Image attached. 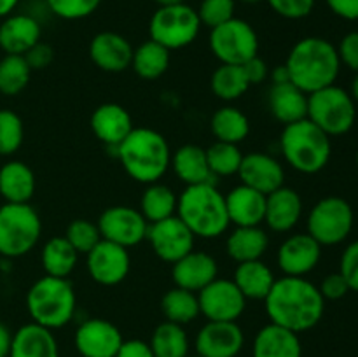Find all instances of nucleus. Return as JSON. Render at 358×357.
Returning a JSON list of instances; mask_svg holds the SVG:
<instances>
[{
	"mask_svg": "<svg viewBox=\"0 0 358 357\" xmlns=\"http://www.w3.org/2000/svg\"><path fill=\"white\" fill-rule=\"evenodd\" d=\"M233 282L247 298V301H264L271 287L275 286L276 276L262 259H255V261L238 262L234 268Z\"/></svg>",
	"mask_w": 358,
	"mask_h": 357,
	"instance_id": "nucleus-31",
	"label": "nucleus"
},
{
	"mask_svg": "<svg viewBox=\"0 0 358 357\" xmlns=\"http://www.w3.org/2000/svg\"><path fill=\"white\" fill-rule=\"evenodd\" d=\"M206 160H208L210 172L213 177H233L238 175V170L243 161V153L236 144L213 142L206 149Z\"/></svg>",
	"mask_w": 358,
	"mask_h": 357,
	"instance_id": "nucleus-41",
	"label": "nucleus"
},
{
	"mask_svg": "<svg viewBox=\"0 0 358 357\" xmlns=\"http://www.w3.org/2000/svg\"><path fill=\"white\" fill-rule=\"evenodd\" d=\"M308 119L329 136H341L353 128L357 107L352 94L331 84L308 94Z\"/></svg>",
	"mask_w": 358,
	"mask_h": 357,
	"instance_id": "nucleus-8",
	"label": "nucleus"
},
{
	"mask_svg": "<svg viewBox=\"0 0 358 357\" xmlns=\"http://www.w3.org/2000/svg\"><path fill=\"white\" fill-rule=\"evenodd\" d=\"M124 338L119 328L105 318H86L73 335V345L80 357H115Z\"/></svg>",
	"mask_w": 358,
	"mask_h": 357,
	"instance_id": "nucleus-16",
	"label": "nucleus"
},
{
	"mask_svg": "<svg viewBox=\"0 0 358 357\" xmlns=\"http://www.w3.org/2000/svg\"><path fill=\"white\" fill-rule=\"evenodd\" d=\"M161 312L164 315V321L180 326L189 324L201 315L198 294L177 286L171 287L161 298Z\"/></svg>",
	"mask_w": 358,
	"mask_h": 357,
	"instance_id": "nucleus-38",
	"label": "nucleus"
},
{
	"mask_svg": "<svg viewBox=\"0 0 358 357\" xmlns=\"http://www.w3.org/2000/svg\"><path fill=\"white\" fill-rule=\"evenodd\" d=\"M338 55L341 65H346L350 70L358 74V31H350L341 38L338 46Z\"/></svg>",
	"mask_w": 358,
	"mask_h": 357,
	"instance_id": "nucleus-50",
	"label": "nucleus"
},
{
	"mask_svg": "<svg viewBox=\"0 0 358 357\" xmlns=\"http://www.w3.org/2000/svg\"><path fill=\"white\" fill-rule=\"evenodd\" d=\"M241 66H243L245 74H247V79L248 83H250V86H254V84H261L262 80H266L269 77L268 63H266L264 59L259 58V56L248 59V62L243 63Z\"/></svg>",
	"mask_w": 358,
	"mask_h": 357,
	"instance_id": "nucleus-52",
	"label": "nucleus"
},
{
	"mask_svg": "<svg viewBox=\"0 0 358 357\" xmlns=\"http://www.w3.org/2000/svg\"><path fill=\"white\" fill-rule=\"evenodd\" d=\"M303 217V198L292 188L282 186L266 196L264 223L275 233H290Z\"/></svg>",
	"mask_w": 358,
	"mask_h": 357,
	"instance_id": "nucleus-24",
	"label": "nucleus"
},
{
	"mask_svg": "<svg viewBox=\"0 0 358 357\" xmlns=\"http://www.w3.org/2000/svg\"><path fill=\"white\" fill-rule=\"evenodd\" d=\"M236 2H243V4H259L262 0H236Z\"/></svg>",
	"mask_w": 358,
	"mask_h": 357,
	"instance_id": "nucleus-59",
	"label": "nucleus"
},
{
	"mask_svg": "<svg viewBox=\"0 0 358 357\" xmlns=\"http://www.w3.org/2000/svg\"><path fill=\"white\" fill-rule=\"evenodd\" d=\"M269 79H271V84L290 83L289 70H287L285 63H283V65L275 66V69H273V70H269Z\"/></svg>",
	"mask_w": 358,
	"mask_h": 357,
	"instance_id": "nucleus-55",
	"label": "nucleus"
},
{
	"mask_svg": "<svg viewBox=\"0 0 358 357\" xmlns=\"http://www.w3.org/2000/svg\"><path fill=\"white\" fill-rule=\"evenodd\" d=\"M269 248V234L261 226H236L226 240V252L234 262L262 259Z\"/></svg>",
	"mask_w": 358,
	"mask_h": 357,
	"instance_id": "nucleus-32",
	"label": "nucleus"
},
{
	"mask_svg": "<svg viewBox=\"0 0 358 357\" xmlns=\"http://www.w3.org/2000/svg\"><path fill=\"white\" fill-rule=\"evenodd\" d=\"M201 357H238L245 346V332L238 322L206 321L194 340Z\"/></svg>",
	"mask_w": 358,
	"mask_h": 357,
	"instance_id": "nucleus-17",
	"label": "nucleus"
},
{
	"mask_svg": "<svg viewBox=\"0 0 358 357\" xmlns=\"http://www.w3.org/2000/svg\"><path fill=\"white\" fill-rule=\"evenodd\" d=\"M219 276V262L212 254L192 248L171 265V280L177 287L198 294Z\"/></svg>",
	"mask_w": 358,
	"mask_h": 357,
	"instance_id": "nucleus-21",
	"label": "nucleus"
},
{
	"mask_svg": "<svg viewBox=\"0 0 358 357\" xmlns=\"http://www.w3.org/2000/svg\"><path fill=\"white\" fill-rule=\"evenodd\" d=\"M24 59H27L28 66L31 69V72L35 70H45L55 59V49L48 44V42H37L30 51L24 52Z\"/></svg>",
	"mask_w": 358,
	"mask_h": 357,
	"instance_id": "nucleus-49",
	"label": "nucleus"
},
{
	"mask_svg": "<svg viewBox=\"0 0 358 357\" xmlns=\"http://www.w3.org/2000/svg\"><path fill=\"white\" fill-rule=\"evenodd\" d=\"M90 126L94 136L110 149H115L135 128L128 108L114 102L98 105L91 114Z\"/></svg>",
	"mask_w": 358,
	"mask_h": 357,
	"instance_id": "nucleus-22",
	"label": "nucleus"
},
{
	"mask_svg": "<svg viewBox=\"0 0 358 357\" xmlns=\"http://www.w3.org/2000/svg\"><path fill=\"white\" fill-rule=\"evenodd\" d=\"M20 0H0V20L7 18L9 14L14 13V9L17 7Z\"/></svg>",
	"mask_w": 358,
	"mask_h": 357,
	"instance_id": "nucleus-56",
	"label": "nucleus"
},
{
	"mask_svg": "<svg viewBox=\"0 0 358 357\" xmlns=\"http://www.w3.org/2000/svg\"><path fill=\"white\" fill-rule=\"evenodd\" d=\"M350 94H352V98H353V102H358V74H355V77H353L352 79V84H350V91H348Z\"/></svg>",
	"mask_w": 358,
	"mask_h": 357,
	"instance_id": "nucleus-57",
	"label": "nucleus"
},
{
	"mask_svg": "<svg viewBox=\"0 0 358 357\" xmlns=\"http://www.w3.org/2000/svg\"><path fill=\"white\" fill-rule=\"evenodd\" d=\"M42 237V220L30 203L0 206V258L17 259L30 254Z\"/></svg>",
	"mask_w": 358,
	"mask_h": 357,
	"instance_id": "nucleus-7",
	"label": "nucleus"
},
{
	"mask_svg": "<svg viewBox=\"0 0 358 357\" xmlns=\"http://www.w3.org/2000/svg\"><path fill=\"white\" fill-rule=\"evenodd\" d=\"M170 59V51L149 38L133 51L131 69L140 79L156 80L168 72Z\"/></svg>",
	"mask_w": 358,
	"mask_h": 357,
	"instance_id": "nucleus-36",
	"label": "nucleus"
},
{
	"mask_svg": "<svg viewBox=\"0 0 358 357\" xmlns=\"http://www.w3.org/2000/svg\"><path fill=\"white\" fill-rule=\"evenodd\" d=\"M147 241L152 247L154 254L164 262H177L185 254L194 248L196 237L192 231L180 220V217L173 216L159 223L149 224L147 230Z\"/></svg>",
	"mask_w": 358,
	"mask_h": 357,
	"instance_id": "nucleus-15",
	"label": "nucleus"
},
{
	"mask_svg": "<svg viewBox=\"0 0 358 357\" xmlns=\"http://www.w3.org/2000/svg\"><path fill=\"white\" fill-rule=\"evenodd\" d=\"M268 108L283 126L297 122L308 115V94L292 83L271 84L268 91Z\"/></svg>",
	"mask_w": 358,
	"mask_h": 357,
	"instance_id": "nucleus-28",
	"label": "nucleus"
},
{
	"mask_svg": "<svg viewBox=\"0 0 358 357\" xmlns=\"http://www.w3.org/2000/svg\"><path fill=\"white\" fill-rule=\"evenodd\" d=\"M101 0H45V6L55 16L66 21L84 20L96 13Z\"/></svg>",
	"mask_w": 358,
	"mask_h": 357,
	"instance_id": "nucleus-44",
	"label": "nucleus"
},
{
	"mask_svg": "<svg viewBox=\"0 0 358 357\" xmlns=\"http://www.w3.org/2000/svg\"><path fill=\"white\" fill-rule=\"evenodd\" d=\"M322 259V245L308 233H294L280 244L276 261L287 276H306Z\"/></svg>",
	"mask_w": 358,
	"mask_h": 357,
	"instance_id": "nucleus-18",
	"label": "nucleus"
},
{
	"mask_svg": "<svg viewBox=\"0 0 358 357\" xmlns=\"http://www.w3.org/2000/svg\"><path fill=\"white\" fill-rule=\"evenodd\" d=\"M254 357H303V345L297 332L273 322L261 328L252 343Z\"/></svg>",
	"mask_w": 358,
	"mask_h": 357,
	"instance_id": "nucleus-27",
	"label": "nucleus"
},
{
	"mask_svg": "<svg viewBox=\"0 0 358 357\" xmlns=\"http://www.w3.org/2000/svg\"><path fill=\"white\" fill-rule=\"evenodd\" d=\"M177 216L196 238L205 240L219 238L231 226L226 195L219 191L215 182L185 186L178 196Z\"/></svg>",
	"mask_w": 358,
	"mask_h": 357,
	"instance_id": "nucleus-4",
	"label": "nucleus"
},
{
	"mask_svg": "<svg viewBox=\"0 0 358 357\" xmlns=\"http://www.w3.org/2000/svg\"><path fill=\"white\" fill-rule=\"evenodd\" d=\"M325 2L336 16L346 21L358 20V0H325Z\"/></svg>",
	"mask_w": 358,
	"mask_h": 357,
	"instance_id": "nucleus-53",
	"label": "nucleus"
},
{
	"mask_svg": "<svg viewBox=\"0 0 358 357\" xmlns=\"http://www.w3.org/2000/svg\"><path fill=\"white\" fill-rule=\"evenodd\" d=\"M210 51L226 65H243L259 56V35L248 21L234 16L233 20L210 30Z\"/></svg>",
	"mask_w": 358,
	"mask_h": 357,
	"instance_id": "nucleus-11",
	"label": "nucleus"
},
{
	"mask_svg": "<svg viewBox=\"0 0 358 357\" xmlns=\"http://www.w3.org/2000/svg\"><path fill=\"white\" fill-rule=\"evenodd\" d=\"M238 177L241 184L268 196L285 186V168L271 154L248 153L243 154Z\"/></svg>",
	"mask_w": 358,
	"mask_h": 357,
	"instance_id": "nucleus-20",
	"label": "nucleus"
},
{
	"mask_svg": "<svg viewBox=\"0 0 358 357\" xmlns=\"http://www.w3.org/2000/svg\"><path fill=\"white\" fill-rule=\"evenodd\" d=\"M9 357H59L55 331L35 322L21 326L13 332Z\"/></svg>",
	"mask_w": 358,
	"mask_h": 357,
	"instance_id": "nucleus-25",
	"label": "nucleus"
},
{
	"mask_svg": "<svg viewBox=\"0 0 358 357\" xmlns=\"http://www.w3.org/2000/svg\"><path fill=\"white\" fill-rule=\"evenodd\" d=\"M198 301L199 314L206 321L213 322H238L247 308V298L241 294L233 279L220 276L199 290Z\"/></svg>",
	"mask_w": 358,
	"mask_h": 357,
	"instance_id": "nucleus-13",
	"label": "nucleus"
},
{
	"mask_svg": "<svg viewBox=\"0 0 358 357\" xmlns=\"http://www.w3.org/2000/svg\"><path fill=\"white\" fill-rule=\"evenodd\" d=\"M133 51L135 48L124 35L110 30L94 35L87 48L94 66L108 74H119L131 69Z\"/></svg>",
	"mask_w": 358,
	"mask_h": 357,
	"instance_id": "nucleus-19",
	"label": "nucleus"
},
{
	"mask_svg": "<svg viewBox=\"0 0 358 357\" xmlns=\"http://www.w3.org/2000/svg\"><path fill=\"white\" fill-rule=\"evenodd\" d=\"M264 307L269 322L301 335L322 321L325 300L320 289L304 276L283 275L266 296Z\"/></svg>",
	"mask_w": 358,
	"mask_h": 357,
	"instance_id": "nucleus-1",
	"label": "nucleus"
},
{
	"mask_svg": "<svg viewBox=\"0 0 358 357\" xmlns=\"http://www.w3.org/2000/svg\"><path fill=\"white\" fill-rule=\"evenodd\" d=\"M198 10L189 4L157 7L149 21V37L154 42L177 51L191 46L201 31Z\"/></svg>",
	"mask_w": 358,
	"mask_h": 357,
	"instance_id": "nucleus-9",
	"label": "nucleus"
},
{
	"mask_svg": "<svg viewBox=\"0 0 358 357\" xmlns=\"http://www.w3.org/2000/svg\"><path fill=\"white\" fill-rule=\"evenodd\" d=\"M271 10L285 20H303L315 9L317 0H266Z\"/></svg>",
	"mask_w": 358,
	"mask_h": 357,
	"instance_id": "nucleus-46",
	"label": "nucleus"
},
{
	"mask_svg": "<svg viewBox=\"0 0 358 357\" xmlns=\"http://www.w3.org/2000/svg\"><path fill=\"white\" fill-rule=\"evenodd\" d=\"M250 88L243 66L241 65H226L220 63L212 74L210 79V90L215 94V98L222 102L240 100Z\"/></svg>",
	"mask_w": 358,
	"mask_h": 357,
	"instance_id": "nucleus-39",
	"label": "nucleus"
},
{
	"mask_svg": "<svg viewBox=\"0 0 358 357\" xmlns=\"http://www.w3.org/2000/svg\"><path fill=\"white\" fill-rule=\"evenodd\" d=\"M115 357H154L152 349H150L149 342H143V340H124L122 345L119 346Z\"/></svg>",
	"mask_w": 358,
	"mask_h": 357,
	"instance_id": "nucleus-51",
	"label": "nucleus"
},
{
	"mask_svg": "<svg viewBox=\"0 0 358 357\" xmlns=\"http://www.w3.org/2000/svg\"><path fill=\"white\" fill-rule=\"evenodd\" d=\"M87 275L93 282L103 287H114L124 282L131 270L129 248L121 247L101 238L86 254Z\"/></svg>",
	"mask_w": 358,
	"mask_h": 357,
	"instance_id": "nucleus-14",
	"label": "nucleus"
},
{
	"mask_svg": "<svg viewBox=\"0 0 358 357\" xmlns=\"http://www.w3.org/2000/svg\"><path fill=\"white\" fill-rule=\"evenodd\" d=\"M154 357H185L189 356L191 342L184 326L175 322H161L154 329L149 342Z\"/></svg>",
	"mask_w": 358,
	"mask_h": 357,
	"instance_id": "nucleus-37",
	"label": "nucleus"
},
{
	"mask_svg": "<svg viewBox=\"0 0 358 357\" xmlns=\"http://www.w3.org/2000/svg\"><path fill=\"white\" fill-rule=\"evenodd\" d=\"M227 216L234 226H261L264 223L266 195L240 184L226 195Z\"/></svg>",
	"mask_w": 358,
	"mask_h": 357,
	"instance_id": "nucleus-26",
	"label": "nucleus"
},
{
	"mask_svg": "<svg viewBox=\"0 0 358 357\" xmlns=\"http://www.w3.org/2000/svg\"><path fill=\"white\" fill-rule=\"evenodd\" d=\"M318 289H320V294L324 296V300L331 301L341 300V298H345L346 294L350 293L348 282H346V279L339 272L329 273V275L322 280Z\"/></svg>",
	"mask_w": 358,
	"mask_h": 357,
	"instance_id": "nucleus-48",
	"label": "nucleus"
},
{
	"mask_svg": "<svg viewBox=\"0 0 358 357\" xmlns=\"http://www.w3.org/2000/svg\"><path fill=\"white\" fill-rule=\"evenodd\" d=\"M357 164H358V150H357Z\"/></svg>",
	"mask_w": 358,
	"mask_h": 357,
	"instance_id": "nucleus-61",
	"label": "nucleus"
},
{
	"mask_svg": "<svg viewBox=\"0 0 358 357\" xmlns=\"http://www.w3.org/2000/svg\"><path fill=\"white\" fill-rule=\"evenodd\" d=\"M24 140V125L20 114L10 108H0V156H13Z\"/></svg>",
	"mask_w": 358,
	"mask_h": 357,
	"instance_id": "nucleus-42",
	"label": "nucleus"
},
{
	"mask_svg": "<svg viewBox=\"0 0 358 357\" xmlns=\"http://www.w3.org/2000/svg\"><path fill=\"white\" fill-rule=\"evenodd\" d=\"M31 79V69L24 56L3 55L0 59V94L17 97L28 88Z\"/></svg>",
	"mask_w": 358,
	"mask_h": 357,
	"instance_id": "nucleus-40",
	"label": "nucleus"
},
{
	"mask_svg": "<svg viewBox=\"0 0 358 357\" xmlns=\"http://www.w3.org/2000/svg\"><path fill=\"white\" fill-rule=\"evenodd\" d=\"M103 240L131 248L147 238L149 223L138 209L129 205L108 206L96 220Z\"/></svg>",
	"mask_w": 358,
	"mask_h": 357,
	"instance_id": "nucleus-12",
	"label": "nucleus"
},
{
	"mask_svg": "<svg viewBox=\"0 0 358 357\" xmlns=\"http://www.w3.org/2000/svg\"><path fill=\"white\" fill-rule=\"evenodd\" d=\"M178 196L170 186L163 182L147 184L140 198V212L145 217L147 223H159L168 217L177 216Z\"/></svg>",
	"mask_w": 358,
	"mask_h": 357,
	"instance_id": "nucleus-34",
	"label": "nucleus"
},
{
	"mask_svg": "<svg viewBox=\"0 0 358 357\" xmlns=\"http://www.w3.org/2000/svg\"><path fill=\"white\" fill-rule=\"evenodd\" d=\"M126 174L140 184L159 182L170 170L171 149L163 133L138 126L114 149Z\"/></svg>",
	"mask_w": 358,
	"mask_h": 357,
	"instance_id": "nucleus-3",
	"label": "nucleus"
},
{
	"mask_svg": "<svg viewBox=\"0 0 358 357\" xmlns=\"http://www.w3.org/2000/svg\"><path fill=\"white\" fill-rule=\"evenodd\" d=\"M290 83L310 94L336 84L341 70L338 48L324 37H304L297 41L285 59Z\"/></svg>",
	"mask_w": 358,
	"mask_h": 357,
	"instance_id": "nucleus-2",
	"label": "nucleus"
},
{
	"mask_svg": "<svg viewBox=\"0 0 358 357\" xmlns=\"http://www.w3.org/2000/svg\"><path fill=\"white\" fill-rule=\"evenodd\" d=\"M63 237H65L66 240L70 241V245L79 252V255H86L87 252L101 240L98 224L90 219H73L72 223L66 226V231Z\"/></svg>",
	"mask_w": 358,
	"mask_h": 357,
	"instance_id": "nucleus-43",
	"label": "nucleus"
},
{
	"mask_svg": "<svg viewBox=\"0 0 358 357\" xmlns=\"http://www.w3.org/2000/svg\"><path fill=\"white\" fill-rule=\"evenodd\" d=\"M41 21L31 14L13 13L0 23V49L6 55H20L30 51L41 42Z\"/></svg>",
	"mask_w": 358,
	"mask_h": 357,
	"instance_id": "nucleus-23",
	"label": "nucleus"
},
{
	"mask_svg": "<svg viewBox=\"0 0 358 357\" xmlns=\"http://www.w3.org/2000/svg\"><path fill=\"white\" fill-rule=\"evenodd\" d=\"M170 168L185 186L215 182L206 160V149L196 144H184L171 153Z\"/></svg>",
	"mask_w": 358,
	"mask_h": 357,
	"instance_id": "nucleus-30",
	"label": "nucleus"
},
{
	"mask_svg": "<svg viewBox=\"0 0 358 357\" xmlns=\"http://www.w3.org/2000/svg\"><path fill=\"white\" fill-rule=\"evenodd\" d=\"M210 130L215 136L217 142L227 144H240L250 133V121L247 114L233 105H224L213 112L210 119Z\"/></svg>",
	"mask_w": 358,
	"mask_h": 357,
	"instance_id": "nucleus-35",
	"label": "nucleus"
},
{
	"mask_svg": "<svg viewBox=\"0 0 358 357\" xmlns=\"http://www.w3.org/2000/svg\"><path fill=\"white\" fill-rule=\"evenodd\" d=\"M157 4V7H164V6H177V4H184L185 0H154Z\"/></svg>",
	"mask_w": 358,
	"mask_h": 357,
	"instance_id": "nucleus-58",
	"label": "nucleus"
},
{
	"mask_svg": "<svg viewBox=\"0 0 358 357\" xmlns=\"http://www.w3.org/2000/svg\"><path fill=\"white\" fill-rule=\"evenodd\" d=\"M35 189L37 178L24 161L10 160L0 167V196L6 203H30Z\"/></svg>",
	"mask_w": 358,
	"mask_h": 357,
	"instance_id": "nucleus-29",
	"label": "nucleus"
},
{
	"mask_svg": "<svg viewBox=\"0 0 358 357\" xmlns=\"http://www.w3.org/2000/svg\"><path fill=\"white\" fill-rule=\"evenodd\" d=\"M355 223L352 205L339 196H327L313 205L308 214L306 233L322 247L339 245L350 237Z\"/></svg>",
	"mask_w": 358,
	"mask_h": 357,
	"instance_id": "nucleus-10",
	"label": "nucleus"
},
{
	"mask_svg": "<svg viewBox=\"0 0 358 357\" xmlns=\"http://www.w3.org/2000/svg\"><path fill=\"white\" fill-rule=\"evenodd\" d=\"M280 150L287 164L301 174L313 175L324 170L332 156L331 136L304 118L283 126Z\"/></svg>",
	"mask_w": 358,
	"mask_h": 357,
	"instance_id": "nucleus-6",
	"label": "nucleus"
},
{
	"mask_svg": "<svg viewBox=\"0 0 358 357\" xmlns=\"http://www.w3.org/2000/svg\"><path fill=\"white\" fill-rule=\"evenodd\" d=\"M339 273L346 279L350 290L358 293V240L352 241V244L343 251Z\"/></svg>",
	"mask_w": 358,
	"mask_h": 357,
	"instance_id": "nucleus-47",
	"label": "nucleus"
},
{
	"mask_svg": "<svg viewBox=\"0 0 358 357\" xmlns=\"http://www.w3.org/2000/svg\"><path fill=\"white\" fill-rule=\"evenodd\" d=\"M10 342H13V332L3 322H0V357H9Z\"/></svg>",
	"mask_w": 358,
	"mask_h": 357,
	"instance_id": "nucleus-54",
	"label": "nucleus"
},
{
	"mask_svg": "<svg viewBox=\"0 0 358 357\" xmlns=\"http://www.w3.org/2000/svg\"><path fill=\"white\" fill-rule=\"evenodd\" d=\"M24 303L31 322L56 331L70 324L76 315V289L69 279L44 275L31 284Z\"/></svg>",
	"mask_w": 358,
	"mask_h": 357,
	"instance_id": "nucleus-5",
	"label": "nucleus"
},
{
	"mask_svg": "<svg viewBox=\"0 0 358 357\" xmlns=\"http://www.w3.org/2000/svg\"><path fill=\"white\" fill-rule=\"evenodd\" d=\"M185 357H201V356H198V354H194V356H191V354H189V356H185Z\"/></svg>",
	"mask_w": 358,
	"mask_h": 357,
	"instance_id": "nucleus-60",
	"label": "nucleus"
},
{
	"mask_svg": "<svg viewBox=\"0 0 358 357\" xmlns=\"http://www.w3.org/2000/svg\"><path fill=\"white\" fill-rule=\"evenodd\" d=\"M79 261V252L65 237H52L42 245L41 262L45 275L69 279Z\"/></svg>",
	"mask_w": 358,
	"mask_h": 357,
	"instance_id": "nucleus-33",
	"label": "nucleus"
},
{
	"mask_svg": "<svg viewBox=\"0 0 358 357\" xmlns=\"http://www.w3.org/2000/svg\"><path fill=\"white\" fill-rule=\"evenodd\" d=\"M196 10H198L203 27H208L212 30V28L233 20L234 10H236V0H201Z\"/></svg>",
	"mask_w": 358,
	"mask_h": 357,
	"instance_id": "nucleus-45",
	"label": "nucleus"
}]
</instances>
